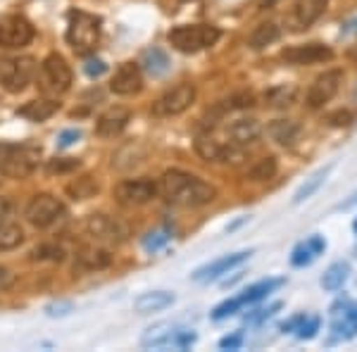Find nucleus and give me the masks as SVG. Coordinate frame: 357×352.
<instances>
[{
	"label": "nucleus",
	"instance_id": "f257e3e1",
	"mask_svg": "<svg viewBox=\"0 0 357 352\" xmlns=\"http://www.w3.org/2000/svg\"><path fill=\"white\" fill-rule=\"evenodd\" d=\"M158 193L167 203L178 207H203L217 198V188L212 183L181 169L165 171L158 183Z\"/></svg>",
	"mask_w": 357,
	"mask_h": 352
},
{
	"label": "nucleus",
	"instance_id": "f03ea898",
	"mask_svg": "<svg viewBox=\"0 0 357 352\" xmlns=\"http://www.w3.org/2000/svg\"><path fill=\"white\" fill-rule=\"evenodd\" d=\"M102 20L98 15L84 13V10H72L67 15V43L72 45L74 53L86 55L96 50L98 41H100Z\"/></svg>",
	"mask_w": 357,
	"mask_h": 352
},
{
	"label": "nucleus",
	"instance_id": "7ed1b4c3",
	"mask_svg": "<svg viewBox=\"0 0 357 352\" xmlns=\"http://www.w3.org/2000/svg\"><path fill=\"white\" fill-rule=\"evenodd\" d=\"M41 164V148L29 143H0V174L24 178Z\"/></svg>",
	"mask_w": 357,
	"mask_h": 352
},
{
	"label": "nucleus",
	"instance_id": "20e7f679",
	"mask_svg": "<svg viewBox=\"0 0 357 352\" xmlns=\"http://www.w3.org/2000/svg\"><path fill=\"white\" fill-rule=\"evenodd\" d=\"M222 38L220 26L215 24H181L167 33L169 41L178 53H198V50L212 48Z\"/></svg>",
	"mask_w": 357,
	"mask_h": 352
},
{
	"label": "nucleus",
	"instance_id": "39448f33",
	"mask_svg": "<svg viewBox=\"0 0 357 352\" xmlns=\"http://www.w3.org/2000/svg\"><path fill=\"white\" fill-rule=\"evenodd\" d=\"M72 67L67 65V60L57 53H50L38 67V89L43 95L57 98L62 93H67L72 89Z\"/></svg>",
	"mask_w": 357,
	"mask_h": 352
},
{
	"label": "nucleus",
	"instance_id": "423d86ee",
	"mask_svg": "<svg viewBox=\"0 0 357 352\" xmlns=\"http://www.w3.org/2000/svg\"><path fill=\"white\" fill-rule=\"evenodd\" d=\"M36 74L38 62L33 57H0V86L8 93H22L36 79Z\"/></svg>",
	"mask_w": 357,
	"mask_h": 352
},
{
	"label": "nucleus",
	"instance_id": "0eeeda50",
	"mask_svg": "<svg viewBox=\"0 0 357 352\" xmlns=\"http://www.w3.org/2000/svg\"><path fill=\"white\" fill-rule=\"evenodd\" d=\"M86 236L96 240L100 245H119L129 238L131 229L124 219L110 217V215H89L84 222Z\"/></svg>",
	"mask_w": 357,
	"mask_h": 352
},
{
	"label": "nucleus",
	"instance_id": "6e6552de",
	"mask_svg": "<svg viewBox=\"0 0 357 352\" xmlns=\"http://www.w3.org/2000/svg\"><path fill=\"white\" fill-rule=\"evenodd\" d=\"M24 217H26V222L31 224V227L50 229V227H55L57 222H62V219L67 217V205L62 203L60 198L50 195V193L33 195V198L29 200L26 210H24Z\"/></svg>",
	"mask_w": 357,
	"mask_h": 352
},
{
	"label": "nucleus",
	"instance_id": "1a4fd4ad",
	"mask_svg": "<svg viewBox=\"0 0 357 352\" xmlns=\"http://www.w3.org/2000/svg\"><path fill=\"white\" fill-rule=\"evenodd\" d=\"M36 31H33V24L22 15H5L0 17V48L8 50H17L24 48L33 41Z\"/></svg>",
	"mask_w": 357,
	"mask_h": 352
},
{
	"label": "nucleus",
	"instance_id": "9d476101",
	"mask_svg": "<svg viewBox=\"0 0 357 352\" xmlns=\"http://www.w3.org/2000/svg\"><path fill=\"white\" fill-rule=\"evenodd\" d=\"M193 102H195V86L178 84L153 102V114L155 117H176V114L186 112Z\"/></svg>",
	"mask_w": 357,
	"mask_h": 352
},
{
	"label": "nucleus",
	"instance_id": "9b49d317",
	"mask_svg": "<svg viewBox=\"0 0 357 352\" xmlns=\"http://www.w3.org/2000/svg\"><path fill=\"white\" fill-rule=\"evenodd\" d=\"M158 195V183L153 178H124L114 186V198L119 205L141 207Z\"/></svg>",
	"mask_w": 357,
	"mask_h": 352
},
{
	"label": "nucleus",
	"instance_id": "f8f14e48",
	"mask_svg": "<svg viewBox=\"0 0 357 352\" xmlns=\"http://www.w3.org/2000/svg\"><path fill=\"white\" fill-rule=\"evenodd\" d=\"M326 5L329 0H296L291 13L286 15V24L291 26V31H303L324 15Z\"/></svg>",
	"mask_w": 357,
	"mask_h": 352
},
{
	"label": "nucleus",
	"instance_id": "ddd939ff",
	"mask_svg": "<svg viewBox=\"0 0 357 352\" xmlns=\"http://www.w3.org/2000/svg\"><path fill=\"white\" fill-rule=\"evenodd\" d=\"M341 84H343L341 69H329V72H324L321 77H317L314 84L310 86V91H307V105L312 109L326 105V102L338 93Z\"/></svg>",
	"mask_w": 357,
	"mask_h": 352
},
{
	"label": "nucleus",
	"instance_id": "4468645a",
	"mask_svg": "<svg viewBox=\"0 0 357 352\" xmlns=\"http://www.w3.org/2000/svg\"><path fill=\"white\" fill-rule=\"evenodd\" d=\"M195 153L205 160V162H236L238 153L231 143H224L212 134H200L195 138Z\"/></svg>",
	"mask_w": 357,
	"mask_h": 352
},
{
	"label": "nucleus",
	"instance_id": "2eb2a0df",
	"mask_svg": "<svg viewBox=\"0 0 357 352\" xmlns=\"http://www.w3.org/2000/svg\"><path fill=\"white\" fill-rule=\"evenodd\" d=\"M250 255H252L250 250H241V252H231V255H224L220 259H212V262H207L205 267L195 269L193 274H191V279L198 281V284H207V281H215V279H220L222 274H229V271H231L234 267L243 264Z\"/></svg>",
	"mask_w": 357,
	"mask_h": 352
},
{
	"label": "nucleus",
	"instance_id": "dca6fc26",
	"mask_svg": "<svg viewBox=\"0 0 357 352\" xmlns=\"http://www.w3.org/2000/svg\"><path fill=\"white\" fill-rule=\"evenodd\" d=\"M110 91L114 95H136L143 91V72L136 62H124V65L117 67L112 82H110Z\"/></svg>",
	"mask_w": 357,
	"mask_h": 352
},
{
	"label": "nucleus",
	"instance_id": "f3484780",
	"mask_svg": "<svg viewBox=\"0 0 357 352\" xmlns=\"http://www.w3.org/2000/svg\"><path fill=\"white\" fill-rule=\"evenodd\" d=\"M281 57L289 65H314V62H329L333 57V50L324 43H305L286 48Z\"/></svg>",
	"mask_w": 357,
	"mask_h": 352
},
{
	"label": "nucleus",
	"instance_id": "a211bd4d",
	"mask_svg": "<svg viewBox=\"0 0 357 352\" xmlns=\"http://www.w3.org/2000/svg\"><path fill=\"white\" fill-rule=\"evenodd\" d=\"M129 122H131L129 107H122V105L107 107L105 112L96 119V134L102 138H114L122 134Z\"/></svg>",
	"mask_w": 357,
	"mask_h": 352
},
{
	"label": "nucleus",
	"instance_id": "6ab92c4d",
	"mask_svg": "<svg viewBox=\"0 0 357 352\" xmlns=\"http://www.w3.org/2000/svg\"><path fill=\"white\" fill-rule=\"evenodd\" d=\"M262 136V126L257 119L243 117V119H234L231 124L227 126V138L234 148H248Z\"/></svg>",
	"mask_w": 357,
	"mask_h": 352
},
{
	"label": "nucleus",
	"instance_id": "aec40b11",
	"mask_svg": "<svg viewBox=\"0 0 357 352\" xmlns=\"http://www.w3.org/2000/svg\"><path fill=\"white\" fill-rule=\"evenodd\" d=\"M112 264V255L110 250H105L100 243L98 245H84L82 250L74 257V267L84 269V271H100L107 269Z\"/></svg>",
	"mask_w": 357,
	"mask_h": 352
},
{
	"label": "nucleus",
	"instance_id": "412c9836",
	"mask_svg": "<svg viewBox=\"0 0 357 352\" xmlns=\"http://www.w3.org/2000/svg\"><path fill=\"white\" fill-rule=\"evenodd\" d=\"M324 247H326V243L321 236H310L305 243H298L293 247V252H291L293 267H307V264H312L314 259L324 252Z\"/></svg>",
	"mask_w": 357,
	"mask_h": 352
},
{
	"label": "nucleus",
	"instance_id": "4be33fe9",
	"mask_svg": "<svg viewBox=\"0 0 357 352\" xmlns=\"http://www.w3.org/2000/svg\"><path fill=\"white\" fill-rule=\"evenodd\" d=\"M174 303V293L169 291H153L143 293L134 300V309L138 314H153V312H162Z\"/></svg>",
	"mask_w": 357,
	"mask_h": 352
},
{
	"label": "nucleus",
	"instance_id": "5701e85b",
	"mask_svg": "<svg viewBox=\"0 0 357 352\" xmlns=\"http://www.w3.org/2000/svg\"><path fill=\"white\" fill-rule=\"evenodd\" d=\"M57 109H60V102L50 100V98H41V100H31L26 105H22L17 109V114L29 119V122H45V119L53 117Z\"/></svg>",
	"mask_w": 357,
	"mask_h": 352
},
{
	"label": "nucleus",
	"instance_id": "b1692460",
	"mask_svg": "<svg viewBox=\"0 0 357 352\" xmlns=\"http://www.w3.org/2000/svg\"><path fill=\"white\" fill-rule=\"evenodd\" d=\"M176 324H158V326H151L141 338V345L143 348H162V345H172V340L178 333Z\"/></svg>",
	"mask_w": 357,
	"mask_h": 352
},
{
	"label": "nucleus",
	"instance_id": "393cba45",
	"mask_svg": "<svg viewBox=\"0 0 357 352\" xmlns=\"http://www.w3.org/2000/svg\"><path fill=\"white\" fill-rule=\"evenodd\" d=\"M24 243V229L13 219H0V252H13Z\"/></svg>",
	"mask_w": 357,
	"mask_h": 352
},
{
	"label": "nucleus",
	"instance_id": "a878e982",
	"mask_svg": "<svg viewBox=\"0 0 357 352\" xmlns=\"http://www.w3.org/2000/svg\"><path fill=\"white\" fill-rule=\"evenodd\" d=\"M296 98H298L296 84H279V86H272V89L264 91L262 100L267 102L269 107H289L296 102Z\"/></svg>",
	"mask_w": 357,
	"mask_h": 352
},
{
	"label": "nucleus",
	"instance_id": "bb28decb",
	"mask_svg": "<svg viewBox=\"0 0 357 352\" xmlns=\"http://www.w3.org/2000/svg\"><path fill=\"white\" fill-rule=\"evenodd\" d=\"M267 131L276 143H281V146H293V143L298 141V136H301V126L296 122H291V119H274V122L267 126Z\"/></svg>",
	"mask_w": 357,
	"mask_h": 352
},
{
	"label": "nucleus",
	"instance_id": "cd10ccee",
	"mask_svg": "<svg viewBox=\"0 0 357 352\" xmlns=\"http://www.w3.org/2000/svg\"><path fill=\"white\" fill-rule=\"evenodd\" d=\"M279 36H281V29L276 26L274 22H262V24L255 26V31L250 33L248 45H250L252 50H262V48H267V45L279 41Z\"/></svg>",
	"mask_w": 357,
	"mask_h": 352
},
{
	"label": "nucleus",
	"instance_id": "c85d7f7f",
	"mask_svg": "<svg viewBox=\"0 0 357 352\" xmlns=\"http://www.w3.org/2000/svg\"><path fill=\"white\" fill-rule=\"evenodd\" d=\"M329 171H331V164H329V167H321V169H317L312 176L305 178V183L296 190V195H293V205H301V203H305L307 198H312L317 190L321 188V183L326 181Z\"/></svg>",
	"mask_w": 357,
	"mask_h": 352
},
{
	"label": "nucleus",
	"instance_id": "c756f323",
	"mask_svg": "<svg viewBox=\"0 0 357 352\" xmlns=\"http://www.w3.org/2000/svg\"><path fill=\"white\" fill-rule=\"evenodd\" d=\"M143 67H146L148 74H153V77H165V74L169 72L172 62H169V57H167L165 50L151 48V50L143 53Z\"/></svg>",
	"mask_w": 357,
	"mask_h": 352
},
{
	"label": "nucleus",
	"instance_id": "7c9ffc66",
	"mask_svg": "<svg viewBox=\"0 0 357 352\" xmlns=\"http://www.w3.org/2000/svg\"><path fill=\"white\" fill-rule=\"evenodd\" d=\"M276 169H279L276 158L274 155H267V158H260L250 169L245 171V178L248 181H269V178H274Z\"/></svg>",
	"mask_w": 357,
	"mask_h": 352
},
{
	"label": "nucleus",
	"instance_id": "2f4dec72",
	"mask_svg": "<svg viewBox=\"0 0 357 352\" xmlns=\"http://www.w3.org/2000/svg\"><path fill=\"white\" fill-rule=\"evenodd\" d=\"M348 274H350V264L348 262L331 264V267L324 271V276H321V288H324V291H338V288H343Z\"/></svg>",
	"mask_w": 357,
	"mask_h": 352
},
{
	"label": "nucleus",
	"instance_id": "473e14b6",
	"mask_svg": "<svg viewBox=\"0 0 357 352\" xmlns=\"http://www.w3.org/2000/svg\"><path fill=\"white\" fill-rule=\"evenodd\" d=\"M279 286H284V279H267V281H260V284L245 288L243 296H238V298L243 300V305H250V303H257V300L267 298L269 293L276 291Z\"/></svg>",
	"mask_w": 357,
	"mask_h": 352
},
{
	"label": "nucleus",
	"instance_id": "72a5a7b5",
	"mask_svg": "<svg viewBox=\"0 0 357 352\" xmlns=\"http://www.w3.org/2000/svg\"><path fill=\"white\" fill-rule=\"evenodd\" d=\"M65 257L67 252L60 243H41L29 255V259H33V262H65Z\"/></svg>",
	"mask_w": 357,
	"mask_h": 352
},
{
	"label": "nucleus",
	"instance_id": "f704fd0d",
	"mask_svg": "<svg viewBox=\"0 0 357 352\" xmlns=\"http://www.w3.org/2000/svg\"><path fill=\"white\" fill-rule=\"evenodd\" d=\"M98 190H100V186H98V181L93 176H82L67 186V193L72 195L74 200H89V198H93Z\"/></svg>",
	"mask_w": 357,
	"mask_h": 352
},
{
	"label": "nucleus",
	"instance_id": "c9c22d12",
	"mask_svg": "<svg viewBox=\"0 0 357 352\" xmlns=\"http://www.w3.org/2000/svg\"><path fill=\"white\" fill-rule=\"evenodd\" d=\"M333 331L343 338H353L357 333V307H348V312L343 314V319L333 321Z\"/></svg>",
	"mask_w": 357,
	"mask_h": 352
},
{
	"label": "nucleus",
	"instance_id": "e433bc0d",
	"mask_svg": "<svg viewBox=\"0 0 357 352\" xmlns=\"http://www.w3.org/2000/svg\"><path fill=\"white\" fill-rule=\"evenodd\" d=\"M79 169L77 158H53L45 162V171L48 174H69V171Z\"/></svg>",
	"mask_w": 357,
	"mask_h": 352
},
{
	"label": "nucleus",
	"instance_id": "4c0bfd02",
	"mask_svg": "<svg viewBox=\"0 0 357 352\" xmlns=\"http://www.w3.org/2000/svg\"><path fill=\"white\" fill-rule=\"evenodd\" d=\"M241 307H243V300H241V298L224 300L222 305H217V307L212 309V319H215V321H222V319H227V316L236 314V312H238Z\"/></svg>",
	"mask_w": 357,
	"mask_h": 352
},
{
	"label": "nucleus",
	"instance_id": "58836bf2",
	"mask_svg": "<svg viewBox=\"0 0 357 352\" xmlns=\"http://www.w3.org/2000/svg\"><path fill=\"white\" fill-rule=\"evenodd\" d=\"M319 316H310V319H303L301 326H298V338L303 340H310L317 336V331H319Z\"/></svg>",
	"mask_w": 357,
	"mask_h": 352
},
{
	"label": "nucleus",
	"instance_id": "ea45409f",
	"mask_svg": "<svg viewBox=\"0 0 357 352\" xmlns=\"http://www.w3.org/2000/svg\"><path fill=\"white\" fill-rule=\"evenodd\" d=\"M167 240H169V234L160 229V231H153V234L146 236V240H143V247H146V250H160V247H162Z\"/></svg>",
	"mask_w": 357,
	"mask_h": 352
},
{
	"label": "nucleus",
	"instance_id": "a19ab883",
	"mask_svg": "<svg viewBox=\"0 0 357 352\" xmlns=\"http://www.w3.org/2000/svg\"><path fill=\"white\" fill-rule=\"evenodd\" d=\"M279 309H281V303H274L272 307H262V309L250 312V314L245 316V321H248V324H260V321L269 319V316H274Z\"/></svg>",
	"mask_w": 357,
	"mask_h": 352
},
{
	"label": "nucleus",
	"instance_id": "79ce46f5",
	"mask_svg": "<svg viewBox=\"0 0 357 352\" xmlns=\"http://www.w3.org/2000/svg\"><path fill=\"white\" fill-rule=\"evenodd\" d=\"M84 72L89 74L91 79H98V77H102V74L107 72V65L100 60V57H91V60H86Z\"/></svg>",
	"mask_w": 357,
	"mask_h": 352
},
{
	"label": "nucleus",
	"instance_id": "37998d69",
	"mask_svg": "<svg viewBox=\"0 0 357 352\" xmlns=\"http://www.w3.org/2000/svg\"><path fill=\"white\" fill-rule=\"evenodd\" d=\"M326 122L331 126H350L353 124V112H350V109H336V112H331L329 117H326Z\"/></svg>",
	"mask_w": 357,
	"mask_h": 352
},
{
	"label": "nucleus",
	"instance_id": "c03bdc74",
	"mask_svg": "<svg viewBox=\"0 0 357 352\" xmlns=\"http://www.w3.org/2000/svg\"><path fill=\"white\" fill-rule=\"evenodd\" d=\"M72 309H74L72 303H67V300H60V303L48 305V307H45V314H48V316H67Z\"/></svg>",
	"mask_w": 357,
	"mask_h": 352
},
{
	"label": "nucleus",
	"instance_id": "a18cd8bd",
	"mask_svg": "<svg viewBox=\"0 0 357 352\" xmlns=\"http://www.w3.org/2000/svg\"><path fill=\"white\" fill-rule=\"evenodd\" d=\"M79 138H82V131H79V129H67V131H62V134L57 136V146L69 148V146H74Z\"/></svg>",
	"mask_w": 357,
	"mask_h": 352
},
{
	"label": "nucleus",
	"instance_id": "49530a36",
	"mask_svg": "<svg viewBox=\"0 0 357 352\" xmlns=\"http://www.w3.org/2000/svg\"><path fill=\"white\" fill-rule=\"evenodd\" d=\"M243 345V336L241 333H234V336H224L220 340V348L222 350H238Z\"/></svg>",
	"mask_w": 357,
	"mask_h": 352
},
{
	"label": "nucleus",
	"instance_id": "de8ad7c7",
	"mask_svg": "<svg viewBox=\"0 0 357 352\" xmlns=\"http://www.w3.org/2000/svg\"><path fill=\"white\" fill-rule=\"evenodd\" d=\"M15 286V274L8 267H0V291H8Z\"/></svg>",
	"mask_w": 357,
	"mask_h": 352
},
{
	"label": "nucleus",
	"instance_id": "09e8293b",
	"mask_svg": "<svg viewBox=\"0 0 357 352\" xmlns=\"http://www.w3.org/2000/svg\"><path fill=\"white\" fill-rule=\"evenodd\" d=\"M13 210H15L13 200H10V198H3V195H0V219H10V215H13Z\"/></svg>",
	"mask_w": 357,
	"mask_h": 352
},
{
	"label": "nucleus",
	"instance_id": "8fccbe9b",
	"mask_svg": "<svg viewBox=\"0 0 357 352\" xmlns=\"http://www.w3.org/2000/svg\"><path fill=\"white\" fill-rule=\"evenodd\" d=\"M305 319V316H296V319H291V321H286L284 326H281V331L284 333H289V331H298V326H301V321Z\"/></svg>",
	"mask_w": 357,
	"mask_h": 352
},
{
	"label": "nucleus",
	"instance_id": "3c124183",
	"mask_svg": "<svg viewBox=\"0 0 357 352\" xmlns=\"http://www.w3.org/2000/svg\"><path fill=\"white\" fill-rule=\"evenodd\" d=\"M353 205H357V190H355L353 195H350L348 200H345V203H341V205H338V207H341V210H348V207H353Z\"/></svg>",
	"mask_w": 357,
	"mask_h": 352
},
{
	"label": "nucleus",
	"instance_id": "603ef678",
	"mask_svg": "<svg viewBox=\"0 0 357 352\" xmlns=\"http://www.w3.org/2000/svg\"><path fill=\"white\" fill-rule=\"evenodd\" d=\"M345 33H357V20H353V22H348V24H345Z\"/></svg>",
	"mask_w": 357,
	"mask_h": 352
},
{
	"label": "nucleus",
	"instance_id": "864d4df0",
	"mask_svg": "<svg viewBox=\"0 0 357 352\" xmlns=\"http://www.w3.org/2000/svg\"><path fill=\"white\" fill-rule=\"evenodd\" d=\"M274 3H276V0H264V3H262V8H264V10H267V8H272V5H274Z\"/></svg>",
	"mask_w": 357,
	"mask_h": 352
},
{
	"label": "nucleus",
	"instance_id": "5fc2aeb1",
	"mask_svg": "<svg viewBox=\"0 0 357 352\" xmlns=\"http://www.w3.org/2000/svg\"><path fill=\"white\" fill-rule=\"evenodd\" d=\"M353 231H355V234H357V219H355V222H353Z\"/></svg>",
	"mask_w": 357,
	"mask_h": 352
},
{
	"label": "nucleus",
	"instance_id": "6e6d98bb",
	"mask_svg": "<svg viewBox=\"0 0 357 352\" xmlns=\"http://www.w3.org/2000/svg\"><path fill=\"white\" fill-rule=\"evenodd\" d=\"M181 3H186V0H181Z\"/></svg>",
	"mask_w": 357,
	"mask_h": 352
}]
</instances>
